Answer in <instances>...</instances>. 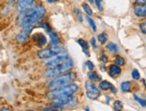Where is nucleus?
<instances>
[{
    "label": "nucleus",
    "instance_id": "c85d7f7f",
    "mask_svg": "<svg viewBox=\"0 0 146 111\" xmlns=\"http://www.w3.org/2000/svg\"><path fill=\"white\" fill-rule=\"evenodd\" d=\"M101 1L102 0H94V2L96 3V5L97 7L100 11H102V5H101Z\"/></svg>",
    "mask_w": 146,
    "mask_h": 111
},
{
    "label": "nucleus",
    "instance_id": "c756f323",
    "mask_svg": "<svg viewBox=\"0 0 146 111\" xmlns=\"http://www.w3.org/2000/svg\"><path fill=\"white\" fill-rule=\"evenodd\" d=\"M86 66H88V68L90 69V70H92L94 68V64L91 62V61H87L86 62Z\"/></svg>",
    "mask_w": 146,
    "mask_h": 111
},
{
    "label": "nucleus",
    "instance_id": "a211bd4d",
    "mask_svg": "<svg viewBox=\"0 0 146 111\" xmlns=\"http://www.w3.org/2000/svg\"><path fill=\"white\" fill-rule=\"evenodd\" d=\"M106 48H107L108 50H109V51L110 52V53H115V52H117V51H118L117 46L115 43H113V42L108 43L107 46H106Z\"/></svg>",
    "mask_w": 146,
    "mask_h": 111
},
{
    "label": "nucleus",
    "instance_id": "72a5a7b5",
    "mask_svg": "<svg viewBox=\"0 0 146 111\" xmlns=\"http://www.w3.org/2000/svg\"><path fill=\"white\" fill-rule=\"evenodd\" d=\"M47 1H48V3H50V4H52V3H56V2L59 1V0H47Z\"/></svg>",
    "mask_w": 146,
    "mask_h": 111
},
{
    "label": "nucleus",
    "instance_id": "f704fd0d",
    "mask_svg": "<svg viewBox=\"0 0 146 111\" xmlns=\"http://www.w3.org/2000/svg\"><path fill=\"white\" fill-rule=\"evenodd\" d=\"M89 1H90L91 4H92V3H94V0H89Z\"/></svg>",
    "mask_w": 146,
    "mask_h": 111
},
{
    "label": "nucleus",
    "instance_id": "dca6fc26",
    "mask_svg": "<svg viewBox=\"0 0 146 111\" xmlns=\"http://www.w3.org/2000/svg\"><path fill=\"white\" fill-rule=\"evenodd\" d=\"M114 86L112 85V83H110V82L108 81H102L100 82V85H99V88L100 90H110V89H112Z\"/></svg>",
    "mask_w": 146,
    "mask_h": 111
},
{
    "label": "nucleus",
    "instance_id": "6ab92c4d",
    "mask_svg": "<svg viewBox=\"0 0 146 111\" xmlns=\"http://www.w3.org/2000/svg\"><path fill=\"white\" fill-rule=\"evenodd\" d=\"M120 88H121V90L124 91V92H127L131 89V82L129 81H125L121 83Z\"/></svg>",
    "mask_w": 146,
    "mask_h": 111
},
{
    "label": "nucleus",
    "instance_id": "5701e85b",
    "mask_svg": "<svg viewBox=\"0 0 146 111\" xmlns=\"http://www.w3.org/2000/svg\"><path fill=\"white\" fill-rule=\"evenodd\" d=\"M125 63V61L121 56H117L115 57V64H117V66H124Z\"/></svg>",
    "mask_w": 146,
    "mask_h": 111
},
{
    "label": "nucleus",
    "instance_id": "393cba45",
    "mask_svg": "<svg viewBox=\"0 0 146 111\" xmlns=\"http://www.w3.org/2000/svg\"><path fill=\"white\" fill-rule=\"evenodd\" d=\"M113 108H114V109H115V110H122V108H123V104H122L121 101L116 100L115 102H114Z\"/></svg>",
    "mask_w": 146,
    "mask_h": 111
},
{
    "label": "nucleus",
    "instance_id": "1a4fd4ad",
    "mask_svg": "<svg viewBox=\"0 0 146 111\" xmlns=\"http://www.w3.org/2000/svg\"><path fill=\"white\" fill-rule=\"evenodd\" d=\"M33 26H28V27H24L23 30L18 34L17 36V41L19 42H23L28 39V37L30 36L31 31H33Z\"/></svg>",
    "mask_w": 146,
    "mask_h": 111
},
{
    "label": "nucleus",
    "instance_id": "f8f14e48",
    "mask_svg": "<svg viewBox=\"0 0 146 111\" xmlns=\"http://www.w3.org/2000/svg\"><path fill=\"white\" fill-rule=\"evenodd\" d=\"M109 73L111 77H116L118 76L121 74V68L119 67L117 64H110L109 67Z\"/></svg>",
    "mask_w": 146,
    "mask_h": 111
},
{
    "label": "nucleus",
    "instance_id": "b1692460",
    "mask_svg": "<svg viewBox=\"0 0 146 111\" xmlns=\"http://www.w3.org/2000/svg\"><path fill=\"white\" fill-rule=\"evenodd\" d=\"M134 99L140 104L141 106H143V107H146V100H143V99H142V98H140V97H138L137 95H134Z\"/></svg>",
    "mask_w": 146,
    "mask_h": 111
},
{
    "label": "nucleus",
    "instance_id": "aec40b11",
    "mask_svg": "<svg viewBox=\"0 0 146 111\" xmlns=\"http://www.w3.org/2000/svg\"><path fill=\"white\" fill-rule=\"evenodd\" d=\"M82 9L84 10V12L86 13V14L88 15H92V14H93V12H92V9L91 8V6L89 5L88 4H86V3H84V4H82Z\"/></svg>",
    "mask_w": 146,
    "mask_h": 111
},
{
    "label": "nucleus",
    "instance_id": "cd10ccee",
    "mask_svg": "<svg viewBox=\"0 0 146 111\" xmlns=\"http://www.w3.org/2000/svg\"><path fill=\"white\" fill-rule=\"evenodd\" d=\"M140 30L143 32V34H146V22L145 23H142L140 24Z\"/></svg>",
    "mask_w": 146,
    "mask_h": 111
},
{
    "label": "nucleus",
    "instance_id": "20e7f679",
    "mask_svg": "<svg viewBox=\"0 0 146 111\" xmlns=\"http://www.w3.org/2000/svg\"><path fill=\"white\" fill-rule=\"evenodd\" d=\"M78 90V85L74 83H69L62 87L56 88L50 92V96L55 97L58 95H73Z\"/></svg>",
    "mask_w": 146,
    "mask_h": 111
},
{
    "label": "nucleus",
    "instance_id": "bb28decb",
    "mask_svg": "<svg viewBox=\"0 0 146 111\" xmlns=\"http://www.w3.org/2000/svg\"><path fill=\"white\" fill-rule=\"evenodd\" d=\"M74 12H75V14H76V17L78 18V20L80 22H82V15L81 11L78 8H74Z\"/></svg>",
    "mask_w": 146,
    "mask_h": 111
},
{
    "label": "nucleus",
    "instance_id": "e433bc0d",
    "mask_svg": "<svg viewBox=\"0 0 146 111\" xmlns=\"http://www.w3.org/2000/svg\"><path fill=\"white\" fill-rule=\"evenodd\" d=\"M145 88H146V84H145Z\"/></svg>",
    "mask_w": 146,
    "mask_h": 111
},
{
    "label": "nucleus",
    "instance_id": "7c9ffc66",
    "mask_svg": "<svg viewBox=\"0 0 146 111\" xmlns=\"http://www.w3.org/2000/svg\"><path fill=\"white\" fill-rule=\"evenodd\" d=\"M91 44L92 45V47H93L94 49H96V48H97L96 41H95V39H94V38H92V40H91Z\"/></svg>",
    "mask_w": 146,
    "mask_h": 111
},
{
    "label": "nucleus",
    "instance_id": "2f4dec72",
    "mask_svg": "<svg viewBox=\"0 0 146 111\" xmlns=\"http://www.w3.org/2000/svg\"><path fill=\"white\" fill-rule=\"evenodd\" d=\"M137 4H146V0H135Z\"/></svg>",
    "mask_w": 146,
    "mask_h": 111
},
{
    "label": "nucleus",
    "instance_id": "a878e982",
    "mask_svg": "<svg viewBox=\"0 0 146 111\" xmlns=\"http://www.w3.org/2000/svg\"><path fill=\"white\" fill-rule=\"evenodd\" d=\"M132 77L134 80H139L140 79V73H139V71L136 70V69H134L132 71Z\"/></svg>",
    "mask_w": 146,
    "mask_h": 111
},
{
    "label": "nucleus",
    "instance_id": "f3484780",
    "mask_svg": "<svg viewBox=\"0 0 146 111\" xmlns=\"http://www.w3.org/2000/svg\"><path fill=\"white\" fill-rule=\"evenodd\" d=\"M88 78L91 81H95V82H98V81L101 80L100 75H99L97 73H95V72H91V71L88 73Z\"/></svg>",
    "mask_w": 146,
    "mask_h": 111
},
{
    "label": "nucleus",
    "instance_id": "f257e3e1",
    "mask_svg": "<svg viewBox=\"0 0 146 111\" xmlns=\"http://www.w3.org/2000/svg\"><path fill=\"white\" fill-rule=\"evenodd\" d=\"M46 14V9L43 5H35L31 6L29 9L21 13V17L19 20V24L21 27H28L33 26L35 23L40 21Z\"/></svg>",
    "mask_w": 146,
    "mask_h": 111
},
{
    "label": "nucleus",
    "instance_id": "9b49d317",
    "mask_svg": "<svg viewBox=\"0 0 146 111\" xmlns=\"http://www.w3.org/2000/svg\"><path fill=\"white\" fill-rule=\"evenodd\" d=\"M135 15L138 17L146 16V4H137L134 8Z\"/></svg>",
    "mask_w": 146,
    "mask_h": 111
},
{
    "label": "nucleus",
    "instance_id": "0eeeda50",
    "mask_svg": "<svg viewBox=\"0 0 146 111\" xmlns=\"http://www.w3.org/2000/svg\"><path fill=\"white\" fill-rule=\"evenodd\" d=\"M85 89L87 97L91 100H96L100 96V88L95 85L92 82L88 81L85 82Z\"/></svg>",
    "mask_w": 146,
    "mask_h": 111
},
{
    "label": "nucleus",
    "instance_id": "412c9836",
    "mask_svg": "<svg viewBox=\"0 0 146 111\" xmlns=\"http://www.w3.org/2000/svg\"><path fill=\"white\" fill-rule=\"evenodd\" d=\"M85 17H86V20L88 21L89 24H90L91 28L93 30V31H96L97 28H96V24H95V22H94V21L92 20V19L91 18V16H90V15H87Z\"/></svg>",
    "mask_w": 146,
    "mask_h": 111
},
{
    "label": "nucleus",
    "instance_id": "c9c22d12",
    "mask_svg": "<svg viewBox=\"0 0 146 111\" xmlns=\"http://www.w3.org/2000/svg\"><path fill=\"white\" fill-rule=\"evenodd\" d=\"M11 1H15V0H11Z\"/></svg>",
    "mask_w": 146,
    "mask_h": 111
},
{
    "label": "nucleus",
    "instance_id": "423d86ee",
    "mask_svg": "<svg viewBox=\"0 0 146 111\" xmlns=\"http://www.w3.org/2000/svg\"><path fill=\"white\" fill-rule=\"evenodd\" d=\"M67 57H68V55L66 52L61 51L58 55H56L50 58H48V60L45 63V64L48 68H51V67H54L55 66H56V64H60L61 62H63L65 59H66Z\"/></svg>",
    "mask_w": 146,
    "mask_h": 111
},
{
    "label": "nucleus",
    "instance_id": "39448f33",
    "mask_svg": "<svg viewBox=\"0 0 146 111\" xmlns=\"http://www.w3.org/2000/svg\"><path fill=\"white\" fill-rule=\"evenodd\" d=\"M61 51H62V49L60 47L53 46L52 48L40 50L38 52V56H39L40 59H48V58H50L56 55H58Z\"/></svg>",
    "mask_w": 146,
    "mask_h": 111
},
{
    "label": "nucleus",
    "instance_id": "2eb2a0df",
    "mask_svg": "<svg viewBox=\"0 0 146 111\" xmlns=\"http://www.w3.org/2000/svg\"><path fill=\"white\" fill-rule=\"evenodd\" d=\"M48 34H49V37H50V42H51V44L53 46H56L58 43H59V37L58 36V34L56 33V32L52 31H50L48 32Z\"/></svg>",
    "mask_w": 146,
    "mask_h": 111
},
{
    "label": "nucleus",
    "instance_id": "4be33fe9",
    "mask_svg": "<svg viewBox=\"0 0 146 111\" xmlns=\"http://www.w3.org/2000/svg\"><path fill=\"white\" fill-rule=\"evenodd\" d=\"M98 41L100 42V44L104 45L107 42V41H108V36H107V34L104 33V32H103V33L99 34V36H98Z\"/></svg>",
    "mask_w": 146,
    "mask_h": 111
},
{
    "label": "nucleus",
    "instance_id": "ddd939ff",
    "mask_svg": "<svg viewBox=\"0 0 146 111\" xmlns=\"http://www.w3.org/2000/svg\"><path fill=\"white\" fill-rule=\"evenodd\" d=\"M33 39H34V41L37 42V44L39 45V46H44L46 43H47V39L46 37L44 36L43 34L41 33H38V34H35L33 36Z\"/></svg>",
    "mask_w": 146,
    "mask_h": 111
},
{
    "label": "nucleus",
    "instance_id": "f03ea898",
    "mask_svg": "<svg viewBox=\"0 0 146 111\" xmlns=\"http://www.w3.org/2000/svg\"><path fill=\"white\" fill-rule=\"evenodd\" d=\"M74 66V62L70 57H67L66 59H65L60 64H56L54 67L48 68L46 72V76L47 77H53L56 75H58L61 74H64L66 72L69 71L72 67Z\"/></svg>",
    "mask_w": 146,
    "mask_h": 111
},
{
    "label": "nucleus",
    "instance_id": "9d476101",
    "mask_svg": "<svg viewBox=\"0 0 146 111\" xmlns=\"http://www.w3.org/2000/svg\"><path fill=\"white\" fill-rule=\"evenodd\" d=\"M34 2V0H19V3L17 5V9L20 13H23V11L29 9L31 7L33 3Z\"/></svg>",
    "mask_w": 146,
    "mask_h": 111
},
{
    "label": "nucleus",
    "instance_id": "473e14b6",
    "mask_svg": "<svg viewBox=\"0 0 146 111\" xmlns=\"http://www.w3.org/2000/svg\"><path fill=\"white\" fill-rule=\"evenodd\" d=\"M101 60H102V62H104V63H106V62L108 61V57H107L106 56H104V55H102V56H101Z\"/></svg>",
    "mask_w": 146,
    "mask_h": 111
},
{
    "label": "nucleus",
    "instance_id": "6e6552de",
    "mask_svg": "<svg viewBox=\"0 0 146 111\" xmlns=\"http://www.w3.org/2000/svg\"><path fill=\"white\" fill-rule=\"evenodd\" d=\"M52 100L55 104V106L61 108L72 103V101L74 100V97L72 95H58L53 97Z\"/></svg>",
    "mask_w": 146,
    "mask_h": 111
},
{
    "label": "nucleus",
    "instance_id": "4468645a",
    "mask_svg": "<svg viewBox=\"0 0 146 111\" xmlns=\"http://www.w3.org/2000/svg\"><path fill=\"white\" fill-rule=\"evenodd\" d=\"M77 43L82 47V50H84V53H85V55L87 56H90V54H89V45H88L87 41H84V39H80V40L77 41Z\"/></svg>",
    "mask_w": 146,
    "mask_h": 111
},
{
    "label": "nucleus",
    "instance_id": "7ed1b4c3",
    "mask_svg": "<svg viewBox=\"0 0 146 111\" xmlns=\"http://www.w3.org/2000/svg\"><path fill=\"white\" fill-rule=\"evenodd\" d=\"M75 79V74L73 73H69V74H66L63 75H59L56 76L55 78L48 82V87L50 90H54L56 88L58 87H62L64 85H66V84H69L71 82H73Z\"/></svg>",
    "mask_w": 146,
    "mask_h": 111
}]
</instances>
